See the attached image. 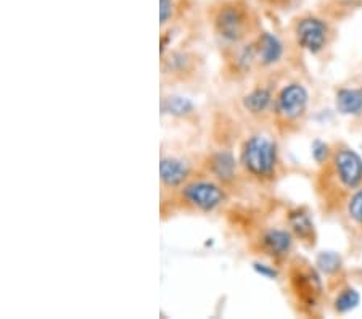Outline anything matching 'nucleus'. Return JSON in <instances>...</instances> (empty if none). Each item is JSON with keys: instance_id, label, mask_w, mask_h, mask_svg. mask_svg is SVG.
Listing matches in <instances>:
<instances>
[{"instance_id": "obj_1", "label": "nucleus", "mask_w": 362, "mask_h": 319, "mask_svg": "<svg viewBox=\"0 0 362 319\" xmlns=\"http://www.w3.org/2000/svg\"><path fill=\"white\" fill-rule=\"evenodd\" d=\"M224 216L245 252L266 266L282 271L296 253L298 243L284 219L282 223H274L264 210L242 203H232Z\"/></svg>"}, {"instance_id": "obj_2", "label": "nucleus", "mask_w": 362, "mask_h": 319, "mask_svg": "<svg viewBox=\"0 0 362 319\" xmlns=\"http://www.w3.org/2000/svg\"><path fill=\"white\" fill-rule=\"evenodd\" d=\"M362 187V155L344 141L330 144L329 153L316 163L313 194L324 218H340L344 205Z\"/></svg>"}, {"instance_id": "obj_3", "label": "nucleus", "mask_w": 362, "mask_h": 319, "mask_svg": "<svg viewBox=\"0 0 362 319\" xmlns=\"http://www.w3.org/2000/svg\"><path fill=\"white\" fill-rule=\"evenodd\" d=\"M202 20L216 50L248 42L266 29L255 0H203Z\"/></svg>"}, {"instance_id": "obj_4", "label": "nucleus", "mask_w": 362, "mask_h": 319, "mask_svg": "<svg viewBox=\"0 0 362 319\" xmlns=\"http://www.w3.org/2000/svg\"><path fill=\"white\" fill-rule=\"evenodd\" d=\"M237 158L247 189L259 194H271L287 170L279 139L269 129H247Z\"/></svg>"}, {"instance_id": "obj_5", "label": "nucleus", "mask_w": 362, "mask_h": 319, "mask_svg": "<svg viewBox=\"0 0 362 319\" xmlns=\"http://www.w3.org/2000/svg\"><path fill=\"white\" fill-rule=\"evenodd\" d=\"M235 202L229 190L208 174L198 173L171 195L160 199V219L165 224L177 218H208L224 214Z\"/></svg>"}, {"instance_id": "obj_6", "label": "nucleus", "mask_w": 362, "mask_h": 319, "mask_svg": "<svg viewBox=\"0 0 362 319\" xmlns=\"http://www.w3.org/2000/svg\"><path fill=\"white\" fill-rule=\"evenodd\" d=\"M202 31L185 34L160 52L161 91L198 92L208 79V60L198 45Z\"/></svg>"}, {"instance_id": "obj_7", "label": "nucleus", "mask_w": 362, "mask_h": 319, "mask_svg": "<svg viewBox=\"0 0 362 319\" xmlns=\"http://www.w3.org/2000/svg\"><path fill=\"white\" fill-rule=\"evenodd\" d=\"M280 272L285 295L295 315L303 318L322 315L327 301V286L317 265L305 255L295 253Z\"/></svg>"}, {"instance_id": "obj_8", "label": "nucleus", "mask_w": 362, "mask_h": 319, "mask_svg": "<svg viewBox=\"0 0 362 319\" xmlns=\"http://www.w3.org/2000/svg\"><path fill=\"white\" fill-rule=\"evenodd\" d=\"M287 66L258 74L229 102L232 112L247 129H269L274 98L280 84L287 79Z\"/></svg>"}, {"instance_id": "obj_9", "label": "nucleus", "mask_w": 362, "mask_h": 319, "mask_svg": "<svg viewBox=\"0 0 362 319\" xmlns=\"http://www.w3.org/2000/svg\"><path fill=\"white\" fill-rule=\"evenodd\" d=\"M285 37L300 54L327 60L338 39V25L317 8L298 10L285 26Z\"/></svg>"}, {"instance_id": "obj_10", "label": "nucleus", "mask_w": 362, "mask_h": 319, "mask_svg": "<svg viewBox=\"0 0 362 319\" xmlns=\"http://www.w3.org/2000/svg\"><path fill=\"white\" fill-rule=\"evenodd\" d=\"M311 94L300 79H285L280 84L271 115L269 131L279 141L301 134L309 120Z\"/></svg>"}, {"instance_id": "obj_11", "label": "nucleus", "mask_w": 362, "mask_h": 319, "mask_svg": "<svg viewBox=\"0 0 362 319\" xmlns=\"http://www.w3.org/2000/svg\"><path fill=\"white\" fill-rule=\"evenodd\" d=\"M202 149H187L184 144L163 142L160 152V199L173 192L200 173Z\"/></svg>"}, {"instance_id": "obj_12", "label": "nucleus", "mask_w": 362, "mask_h": 319, "mask_svg": "<svg viewBox=\"0 0 362 319\" xmlns=\"http://www.w3.org/2000/svg\"><path fill=\"white\" fill-rule=\"evenodd\" d=\"M218 79L227 87H243L259 74L258 50L255 39L233 47L218 49Z\"/></svg>"}, {"instance_id": "obj_13", "label": "nucleus", "mask_w": 362, "mask_h": 319, "mask_svg": "<svg viewBox=\"0 0 362 319\" xmlns=\"http://www.w3.org/2000/svg\"><path fill=\"white\" fill-rule=\"evenodd\" d=\"M160 115L163 123L171 124L176 129L202 134L206 127V120L200 107L177 91H161Z\"/></svg>"}, {"instance_id": "obj_14", "label": "nucleus", "mask_w": 362, "mask_h": 319, "mask_svg": "<svg viewBox=\"0 0 362 319\" xmlns=\"http://www.w3.org/2000/svg\"><path fill=\"white\" fill-rule=\"evenodd\" d=\"M284 223L293 234L298 245L306 250H314L317 245V229L313 213L306 205H293L284 210Z\"/></svg>"}, {"instance_id": "obj_15", "label": "nucleus", "mask_w": 362, "mask_h": 319, "mask_svg": "<svg viewBox=\"0 0 362 319\" xmlns=\"http://www.w3.org/2000/svg\"><path fill=\"white\" fill-rule=\"evenodd\" d=\"M329 294H334L332 295L330 308L335 315H346V313L358 308L361 301L359 292L351 286V284L346 282V279L335 284V286L332 287H327V295Z\"/></svg>"}, {"instance_id": "obj_16", "label": "nucleus", "mask_w": 362, "mask_h": 319, "mask_svg": "<svg viewBox=\"0 0 362 319\" xmlns=\"http://www.w3.org/2000/svg\"><path fill=\"white\" fill-rule=\"evenodd\" d=\"M316 8L340 25L362 10V0H317Z\"/></svg>"}, {"instance_id": "obj_17", "label": "nucleus", "mask_w": 362, "mask_h": 319, "mask_svg": "<svg viewBox=\"0 0 362 319\" xmlns=\"http://www.w3.org/2000/svg\"><path fill=\"white\" fill-rule=\"evenodd\" d=\"M335 107L338 112L351 118L362 116V86L340 87L335 91Z\"/></svg>"}, {"instance_id": "obj_18", "label": "nucleus", "mask_w": 362, "mask_h": 319, "mask_svg": "<svg viewBox=\"0 0 362 319\" xmlns=\"http://www.w3.org/2000/svg\"><path fill=\"white\" fill-rule=\"evenodd\" d=\"M338 219L353 236L362 239V187L349 197Z\"/></svg>"}, {"instance_id": "obj_19", "label": "nucleus", "mask_w": 362, "mask_h": 319, "mask_svg": "<svg viewBox=\"0 0 362 319\" xmlns=\"http://www.w3.org/2000/svg\"><path fill=\"white\" fill-rule=\"evenodd\" d=\"M198 0H160V25H171L198 8Z\"/></svg>"}, {"instance_id": "obj_20", "label": "nucleus", "mask_w": 362, "mask_h": 319, "mask_svg": "<svg viewBox=\"0 0 362 319\" xmlns=\"http://www.w3.org/2000/svg\"><path fill=\"white\" fill-rule=\"evenodd\" d=\"M305 0H255V4L262 10L264 16L269 18H282L291 16L301 10Z\"/></svg>"}]
</instances>
